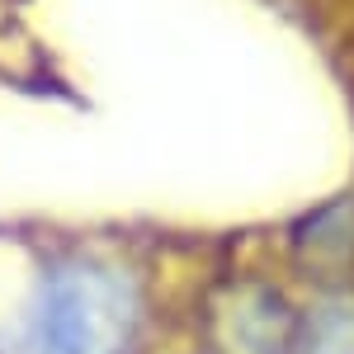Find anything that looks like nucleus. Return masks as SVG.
I'll return each mask as SVG.
<instances>
[{
    "label": "nucleus",
    "mask_w": 354,
    "mask_h": 354,
    "mask_svg": "<svg viewBox=\"0 0 354 354\" xmlns=\"http://www.w3.org/2000/svg\"><path fill=\"white\" fill-rule=\"evenodd\" d=\"M142 330V279L113 255L66 250L48 260L0 354H128Z\"/></svg>",
    "instance_id": "nucleus-1"
},
{
    "label": "nucleus",
    "mask_w": 354,
    "mask_h": 354,
    "mask_svg": "<svg viewBox=\"0 0 354 354\" xmlns=\"http://www.w3.org/2000/svg\"><path fill=\"white\" fill-rule=\"evenodd\" d=\"M288 354H354V298L326 293L298 312Z\"/></svg>",
    "instance_id": "nucleus-3"
},
{
    "label": "nucleus",
    "mask_w": 354,
    "mask_h": 354,
    "mask_svg": "<svg viewBox=\"0 0 354 354\" xmlns=\"http://www.w3.org/2000/svg\"><path fill=\"white\" fill-rule=\"evenodd\" d=\"M298 312L270 283H227L203 317L208 354H288Z\"/></svg>",
    "instance_id": "nucleus-2"
}]
</instances>
